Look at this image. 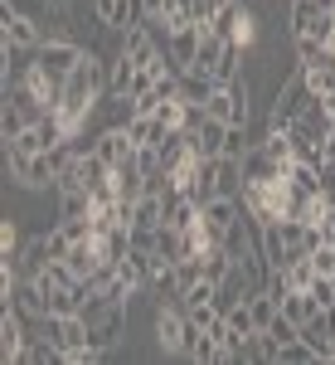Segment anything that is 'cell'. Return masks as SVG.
I'll return each mask as SVG.
<instances>
[{
    "mask_svg": "<svg viewBox=\"0 0 335 365\" xmlns=\"http://www.w3.org/2000/svg\"><path fill=\"white\" fill-rule=\"evenodd\" d=\"M204 113L219 117V122H228V127H248L252 117V83L238 73V78H228V83L214 88V98L204 103Z\"/></svg>",
    "mask_w": 335,
    "mask_h": 365,
    "instance_id": "6da1fadb",
    "label": "cell"
},
{
    "mask_svg": "<svg viewBox=\"0 0 335 365\" xmlns=\"http://www.w3.org/2000/svg\"><path fill=\"white\" fill-rule=\"evenodd\" d=\"M311 108V88L302 78V68L287 78V83L272 93V108H267V132H292V122Z\"/></svg>",
    "mask_w": 335,
    "mask_h": 365,
    "instance_id": "7a4b0ae2",
    "label": "cell"
},
{
    "mask_svg": "<svg viewBox=\"0 0 335 365\" xmlns=\"http://www.w3.org/2000/svg\"><path fill=\"white\" fill-rule=\"evenodd\" d=\"M0 39H5L10 49L34 54V49L44 44V29H39V20H34L29 10H20V5H10V0H5V10H0Z\"/></svg>",
    "mask_w": 335,
    "mask_h": 365,
    "instance_id": "3957f363",
    "label": "cell"
},
{
    "mask_svg": "<svg viewBox=\"0 0 335 365\" xmlns=\"http://www.w3.org/2000/svg\"><path fill=\"white\" fill-rule=\"evenodd\" d=\"M5 161H10V180L25 185V190H44V185H54L49 151H15V146H5Z\"/></svg>",
    "mask_w": 335,
    "mask_h": 365,
    "instance_id": "277c9868",
    "label": "cell"
},
{
    "mask_svg": "<svg viewBox=\"0 0 335 365\" xmlns=\"http://www.w3.org/2000/svg\"><path fill=\"white\" fill-rule=\"evenodd\" d=\"M185 336H190V312L180 307V297L161 302L156 307V346L166 356H185Z\"/></svg>",
    "mask_w": 335,
    "mask_h": 365,
    "instance_id": "5b68a950",
    "label": "cell"
},
{
    "mask_svg": "<svg viewBox=\"0 0 335 365\" xmlns=\"http://www.w3.org/2000/svg\"><path fill=\"white\" fill-rule=\"evenodd\" d=\"M199 39H204V25L190 20V15H180V20H170V25H166V54H170V63H175L180 73L195 63Z\"/></svg>",
    "mask_w": 335,
    "mask_h": 365,
    "instance_id": "8992f818",
    "label": "cell"
},
{
    "mask_svg": "<svg viewBox=\"0 0 335 365\" xmlns=\"http://www.w3.org/2000/svg\"><path fill=\"white\" fill-rule=\"evenodd\" d=\"M87 49L78 44V39H44L39 49H34V63L49 73V78H58V83H68V73L78 68V58H83Z\"/></svg>",
    "mask_w": 335,
    "mask_h": 365,
    "instance_id": "52a82bcc",
    "label": "cell"
},
{
    "mask_svg": "<svg viewBox=\"0 0 335 365\" xmlns=\"http://www.w3.org/2000/svg\"><path fill=\"white\" fill-rule=\"evenodd\" d=\"M25 346H29V331H25L20 307H15V302H0V361L20 365L25 361Z\"/></svg>",
    "mask_w": 335,
    "mask_h": 365,
    "instance_id": "ba28073f",
    "label": "cell"
},
{
    "mask_svg": "<svg viewBox=\"0 0 335 365\" xmlns=\"http://www.w3.org/2000/svg\"><path fill=\"white\" fill-rule=\"evenodd\" d=\"M214 29H219L233 49H248L252 34H257V20H252V10L243 5V0H228V5L219 10V20H214Z\"/></svg>",
    "mask_w": 335,
    "mask_h": 365,
    "instance_id": "9c48e42d",
    "label": "cell"
},
{
    "mask_svg": "<svg viewBox=\"0 0 335 365\" xmlns=\"http://www.w3.org/2000/svg\"><path fill=\"white\" fill-rule=\"evenodd\" d=\"M92 151H97V156H102V161L117 170L122 161H132V156H137V141L127 137V127H112V122H107V127L92 137Z\"/></svg>",
    "mask_w": 335,
    "mask_h": 365,
    "instance_id": "30bf717a",
    "label": "cell"
},
{
    "mask_svg": "<svg viewBox=\"0 0 335 365\" xmlns=\"http://www.w3.org/2000/svg\"><path fill=\"white\" fill-rule=\"evenodd\" d=\"M199 215H204L209 234L223 239V229H233L238 220H243V205H238V195H214V200H204V205H199Z\"/></svg>",
    "mask_w": 335,
    "mask_h": 365,
    "instance_id": "8fae6325",
    "label": "cell"
},
{
    "mask_svg": "<svg viewBox=\"0 0 335 365\" xmlns=\"http://www.w3.org/2000/svg\"><path fill=\"white\" fill-rule=\"evenodd\" d=\"M122 327H127V307H107L97 322H87V331H92V346L97 351H112L117 341H122Z\"/></svg>",
    "mask_w": 335,
    "mask_h": 365,
    "instance_id": "7c38bea8",
    "label": "cell"
},
{
    "mask_svg": "<svg viewBox=\"0 0 335 365\" xmlns=\"http://www.w3.org/2000/svg\"><path fill=\"white\" fill-rule=\"evenodd\" d=\"M58 195V220H87L92 215V190L87 185H54Z\"/></svg>",
    "mask_w": 335,
    "mask_h": 365,
    "instance_id": "4fadbf2b",
    "label": "cell"
},
{
    "mask_svg": "<svg viewBox=\"0 0 335 365\" xmlns=\"http://www.w3.org/2000/svg\"><path fill=\"white\" fill-rule=\"evenodd\" d=\"M223 141H228V122L204 117V122H199V132L190 137V146H195V156H223Z\"/></svg>",
    "mask_w": 335,
    "mask_h": 365,
    "instance_id": "5bb4252c",
    "label": "cell"
},
{
    "mask_svg": "<svg viewBox=\"0 0 335 365\" xmlns=\"http://www.w3.org/2000/svg\"><path fill=\"white\" fill-rule=\"evenodd\" d=\"M195 282H204V253H185L170 273V297H185Z\"/></svg>",
    "mask_w": 335,
    "mask_h": 365,
    "instance_id": "9a60e30c",
    "label": "cell"
},
{
    "mask_svg": "<svg viewBox=\"0 0 335 365\" xmlns=\"http://www.w3.org/2000/svg\"><path fill=\"white\" fill-rule=\"evenodd\" d=\"M54 263V253H49V239L44 234H34L25 249H20V278H34V273H44Z\"/></svg>",
    "mask_w": 335,
    "mask_h": 365,
    "instance_id": "2e32d148",
    "label": "cell"
},
{
    "mask_svg": "<svg viewBox=\"0 0 335 365\" xmlns=\"http://www.w3.org/2000/svg\"><path fill=\"white\" fill-rule=\"evenodd\" d=\"M297 68H302V63H297ZM302 78H307L311 98H326V103H331V98H335V58H331V63H307Z\"/></svg>",
    "mask_w": 335,
    "mask_h": 365,
    "instance_id": "e0dca14e",
    "label": "cell"
},
{
    "mask_svg": "<svg viewBox=\"0 0 335 365\" xmlns=\"http://www.w3.org/2000/svg\"><path fill=\"white\" fill-rule=\"evenodd\" d=\"M282 312H287V317H292L297 327H307L311 317L321 312V302H316V292H297V287H292V292L282 297Z\"/></svg>",
    "mask_w": 335,
    "mask_h": 365,
    "instance_id": "ac0fdd59",
    "label": "cell"
},
{
    "mask_svg": "<svg viewBox=\"0 0 335 365\" xmlns=\"http://www.w3.org/2000/svg\"><path fill=\"white\" fill-rule=\"evenodd\" d=\"M233 268H238V263H233V258H228V249H223V244H214V249L204 253V278L214 282V287H219V282L228 278V273H233Z\"/></svg>",
    "mask_w": 335,
    "mask_h": 365,
    "instance_id": "d6986e66",
    "label": "cell"
},
{
    "mask_svg": "<svg viewBox=\"0 0 335 365\" xmlns=\"http://www.w3.org/2000/svg\"><path fill=\"white\" fill-rule=\"evenodd\" d=\"M282 365H321V356L302 336H292V341H282Z\"/></svg>",
    "mask_w": 335,
    "mask_h": 365,
    "instance_id": "ffe728a7",
    "label": "cell"
},
{
    "mask_svg": "<svg viewBox=\"0 0 335 365\" xmlns=\"http://www.w3.org/2000/svg\"><path fill=\"white\" fill-rule=\"evenodd\" d=\"M0 258H20V225L0 220Z\"/></svg>",
    "mask_w": 335,
    "mask_h": 365,
    "instance_id": "44dd1931",
    "label": "cell"
},
{
    "mask_svg": "<svg viewBox=\"0 0 335 365\" xmlns=\"http://www.w3.org/2000/svg\"><path fill=\"white\" fill-rule=\"evenodd\" d=\"M311 292H316V302H321V307H335V278L321 273V278L311 282Z\"/></svg>",
    "mask_w": 335,
    "mask_h": 365,
    "instance_id": "7402d4cb",
    "label": "cell"
},
{
    "mask_svg": "<svg viewBox=\"0 0 335 365\" xmlns=\"http://www.w3.org/2000/svg\"><path fill=\"white\" fill-rule=\"evenodd\" d=\"M311 258H316V273H326V278L335 273V244H321V249H311Z\"/></svg>",
    "mask_w": 335,
    "mask_h": 365,
    "instance_id": "603a6c76",
    "label": "cell"
},
{
    "mask_svg": "<svg viewBox=\"0 0 335 365\" xmlns=\"http://www.w3.org/2000/svg\"><path fill=\"white\" fill-rule=\"evenodd\" d=\"M326 166H335V127H331V137H326Z\"/></svg>",
    "mask_w": 335,
    "mask_h": 365,
    "instance_id": "cb8c5ba5",
    "label": "cell"
}]
</instances>
